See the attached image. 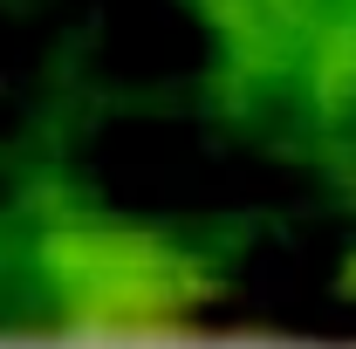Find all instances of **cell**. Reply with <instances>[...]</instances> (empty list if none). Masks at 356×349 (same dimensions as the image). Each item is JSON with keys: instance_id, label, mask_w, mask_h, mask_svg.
Masks as SVG:
<instances>
[{"instance_id": "obj_1", "label": "cell", "mask_w": 356, "mask_h": 349, "mask_svg": "<svg viewBox=\"0 0 356 349\" xmlns=\"http://www.w3.org/2000/svg\"><path fill=\"white\" fill-rule=\"evenodd\" d=\"M28 267L62 336H178L226 302L220 267L199 247L69 192L35 199Z\"/></svg>"}, {"instance_id": "obj_2", "label": "cell", "mask_w": 356, "mask_h": 349, "mask_svg": "<svg viewBox=\"0 0 356 349\" xmlns=\"http://www.w3.org/2000/svg\"><path fill=\"white\" fill-rule=\"evenodd\" d=\"M199 14L220 42V69L233 76V89H261L288 76V55L322 14V0H199Z\"/></svg>"}, {"instance_id": "obj_3", "label": "cell", "mask_w": 356, "mask_h": 349, "mask_svg": "<svg viewBox=\"0 0 356 349\" xmlns=\"http://www.w3.org/2000/svg\"><path fill=\"white\" fill-rule=\"evenodd\" d=\"M288 83L315 124H356V0H322L288 55L281 89Z\"/></svg>"}]
</instances>
